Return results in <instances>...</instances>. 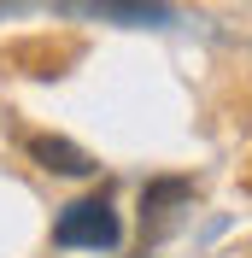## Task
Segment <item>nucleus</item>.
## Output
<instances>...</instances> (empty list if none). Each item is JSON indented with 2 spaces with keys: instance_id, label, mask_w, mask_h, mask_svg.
Here are the masks:
<instances>
[{
  "instance_id": "7ed1b4c3",
  "label": "nucleus",
  "mask_w": 252,
  "mask_h": 258,
  "mask_svg": "<svg viewBox=\"0 0 252 258\" xmlns=\"http://www.w3.org/2000/svg\"><path fill=\"white\" fill-rule=\"evenodd\" d=\"M30 159L41 164V170H53V176H94L100 170L94 153H82V147L65 141V135H30Z\"/></svg>"
},
{
  "instance_id": "f03ea898",
  "label": "nucleus",
  "mask_w": 252,
  "mask_h": 258,
  "mask_svg": "<svg viewBox=\"0 0 252 258\" xmlns=\"http://www.w3.org/2000/svg\"><path fill=\"white\" fill-rule=\"evenodd\" d=\"M65 18H94V24H123V30H170L176 6L170 0H53Z\"/></svg>"
},
{
  "instance_id": "f257e3e1",
  "label": "nucleus",
  "mask_w": 252,
  "mask_h": 258,
  "mask_svg": "<svg viewBox=\"0 0 252 258\" xmlns=\"http://www.w3.org/2000/svg\"><path fill=\"white\" fill-rule=\"evenodd\" d=\"M117 241H123V223H117V211H111L106 194H88L77 206H65L59 223H53V246H94V252H111Z\"/></svg>"
},
{
  "instance_id": "20e7f679",
  "label": "nucleus",
  "mask_w": 252,
  "mask_h": 258,
  "mask_svg": "<svg viewBox=\"0 0 252 258\" xmlns=\"http://www.w3.org/2000/svg\"><path fill=\"white\" fill-rule=\"evenodd\" d=\"M188 194H194L188 176H158V182H147V188H141V217L164 223V217H170V206H182Z\"/></svg>"
}]
</instances>
